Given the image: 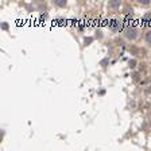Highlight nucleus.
Returning <instances> with one entry per match:
<instances>
[{"label": "nucleus", "mask_w": 151, "mask_h": 151, "mask_svg": "<svg viewBox=\"0 0 151 151\" xmlns=\"http://www.w3.org/2000/svg\"><path fill=\"white\" fill-rule=\"evenodd\" d=\"M119 4H120L119 2H112V3H111V6H112V7H118Z\"/></svg>", "instance_id": "20e7f679"}, {"label": "nucleus", "mask_w": 151, "mask_h": 151, "mask_svg": "<svg viewBox=\"0 0 151 151\" xmlns=\"http://www.w3.org/2000/svg\"><path fill=\"white\" fill-rule=\"evenodd\" d=\"M55 4H58V6H61V7H64L66 3L64 2V0H58V2H55Z\"/></svg>", "instance_id": "7ed1b4c3"}, {"label": "nucleus", "mask_w": 151, "mask_h": 151, "mask_svg": "<svg viewBox=\"0 0 151 151\" xmlns=\"http://www.w3.org/2000/svg\"><path fill=\"white\" fill-rule=\"evenodd\" d=\"M146 39H147L148 43H151V31H148V32L146 34Z\"/></svg>", "instance_id": "f03ea898"}, {"label": "nucleus", "mask_w": 151, "mask_h": 151, "mask_svg": "<svg viewBox=\"0 0 151 151\" xmlns=\"http://www.w3.org/2000/svg\"><path fill=\"white\" fill-rule=\"evenodd\" d=\"M125 37L130 38V39H134L136 37V30L135 28H127L125 30Z\"/></svg>", "instance_id": "f257e3e1"}]
</instances>
